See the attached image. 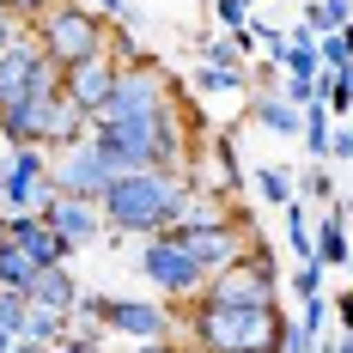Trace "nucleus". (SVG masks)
<instances>
[{
  "mask_svg": "<svg viewBox=\"0 0 353 353\" xmlns=\"http://www.w3.org/2000/svg\"><path fill=\"white\" fill-rule=\"evenodd\" d=\"M116 73H122V68H116V55H92V61H79V68L61 73V98H68V104H79L92 122H98V116L110 110Z\"/></svg>",
  "mask_w": 353,
  "mask_h": 353,
  "instance_id": "12",
  "label": "nucleus"
},
{
  "mask_svg": "<svg viewBox=\"0 0 353 353\" xmlns=\"http://www.w3.org/2000/svg\"><path fill=\"white\" fill-rule=\"evenodd\" d=\"M292 299H299V305H305V299H323V268L317 262H299V268H292Z\"/></svg>",
  "mask_w": 353,
  "mask_h": 353,
  "instance_id": "33",
  "label": "nucleus"
},
{
  "mask_svg": "<svg viewBox=\"0 0 353 353\" xmlns=\"http://www.w3.org/2000/svg\"><path fill=\"white\" fill-rule=\"evenodd\" d=\"M19 31H25V25H19V19H12V12H6V6H0V55H6V49H12V43H19Z\"/></svg>",
  "mask_w": 353,
  "mask_h": 353,
  "instance_id": "38",
  "label": "nucleus"
},
{
  "mask_svg": "<svg viewBox=\"0 0 353 353\" xmlns=\"http://www.w3.org/2000/svg\"><path fill=\"white\" fill-rule=\"evenodd\" d=\"M281 61H256V68H250V92H281Z\"/></svg>",
  "mask_w": 353,
  "mask_h": 353,
  "instance_id": "34",
  "label": "nucleus"
},
{
  "mask_svg": "<svg viewBox=\"0 0 353 353\" xmlns=\"http://www.w3.org/2000/svg\"><path fill=\"white\" fill-rule=\"evenodd\" d=\"M37 281V262L25 256V250H12V238L0 244V292H31Z\"/></svg>",
  "mask_w": 353,
  "mask_h": 353,
  "instance_id": "24",
  "label": "nucleus"
},
{
  "mask_svg": "<svg viewBox=\"0 0 353 353\" xmlns=\"http://www.w3.org/2000/svg\"><path fill=\"white\" fill-rule=\"evenodd\" d=\"M195 195H201V183L189 171H122L104 189L98 213H104V232L116 238H159L183 219Z\"/></svg>",
  "mask_w": 353,
  "mask_h": 353,
  "instance_id": "1",
  "label": "nucleus"
},
{
  "mask_svg": "<svg viewBox=\"0 0 353 353\" xmlns=\"http://www.w3.org/2000/svg\"><path fill=\"white\" fill-rule=\"evenodd\" d=\"M104 329L122 335L128 347H141V341H171V311H165L159 299H110L104 292Z\"/></svg>",
  "mask_w": 353,
  "mask_h": 353,
  "instance_id": "11",
  "label": "nucleus"
},
{
  "mask_svg": "<svg viewBox=\"0 0 353 353\" xmlns=\"http://www.w3.org/2000/svg\"><path fill=\"white\" fill-rule=\"evenodd\" d=\"M195 353H286V311L281 305H189Z\"/></svg>",
  "mask_w": 353,
  "mask_h": 353,
  "instance_id": "3",
  "label": "nucleus"
},
{
  "mask_svg": "<svg viewBox=\"0 0 353 353\" xmlns=\"http://www.w3.org/2000/svg\"><path fill=\"white\" fill-rule=\"evenodd\" d=\"M329 159L353 171V122H341V128H335V141H329Z\"/></svg>",
  "mask_w": 353,
  "mask_h": 353,
  "instance_id": "35",
  "label": "nucleus"
},
{
  "mask_svg": "<svg viewBox=\"0 0 353 353\" xmlns=\"http://www.w3.org/2000/svg\"><path fill=\"white\" fill-rule=\"evenodd\" d=\"M317 61L329 73L335 68H353V31H335V37H317Z\"/></svg>",
  "mask_w": 353,
  "mask_h": 353,
  "instance_id": "29",
  "label": "nucleus"
},
{
  "mask_svg": "<svg viewBox=\"0 0 353 353\" xmlns=\"http://www.w3.org/2000/svg\"><path fill=\"white\" fill-rule=\"evenodd\" d=\"M55 353H104V335H68Z\"/></svg>",
  "mask_w": 353,
  "mask_h": 353,
  "instance_id": "36",
  "label": "nucleus"
},
{
  "mask_svg": "<svg viewBox=\"0 0 353 353\" xmlns=\"http://www.w3.org/2000/svg\"><path fill=\"white\" fill-rule=\"evenodd\" d=\"M134 268L146 274V286H152L159 299H176V305H195V299H201V286H208V268L176 244V238H165V232H159V238H141Z\"/></svg>",
  "mask_w": 353,
  "mask_h": 353,
  "instance_id": "6",
  "label": "nucleus"
},
{
  "mask_svg": "<svg viewBox=\"0 0 353 353\" xmlns=\"http://www.w3.org/2000/svg\"><path fill=\"white\" fill-rule=\"evenodd\" d=\"M317 353H353V335H341V341H317Z\"/></svg>",
  "mask_w": 353,
  "mask_h": 353,
  "instance_id": "43",
  "label": "nucleus"
},
{
  "mask_svg": "<svg viewBox=\"0 0 353 353\" xmlns=\"http://www.w3.org/2000/svg\"><path fill=\"white\" fill-rule=\"evenodd\" d=\"M49 152L43 146H6L0 152V213H43L49 208Z\"/></svg>",
  "mask_w": 353,
  "mask_h": 353,
  "instance_id": "7",
  "label": "nucleus"
},
{
  "mask_svg": "<svg viewBox=\"0 0 353 353\" xmlns=\"http://www.w3.org/2000/svg\"><path fill=\"white\" fill-rule=\"evenodd\" d=\"M55 104H61V98H19V104H0V141L6 146H49Z\"/></svg>",
  "mask_w": 353,
  "mask_h": 353,
  "instance_id": "14",
  "label": "nucleus"
},
{
  "mask_svg": "<svg viewBox=\"0 0 353 353\" xmlns=\"http://www.w3.org/2000/svg\"><path fill=\"white\" fill-rule=\"evenodd\" d=\"M0 244H6V225H0Z\"/></svg>",
  "mask_w": 353,
  "mask_h": 353,
  "instance_id": "47",
  "label": "nucleus"
},
{
  "mask_svg": "<svg viewBox=\"0 0 353 353\" xmlns=\"http://www.w3.org/2000/svg\"><path fill=\"white\" fill-rule=\"evenodd\" d=\"M299 25H311L317 37H335V31H353V0H305Z\"/></svg>",
  "mask_w": 353,
  "mask_h": 353,
  "instance_id": "20",
  "label": "nucleus"
},
{
  "mask_svg": "<svg viewBox=\"0 0 353 353\" xmlns=\"http://www.w3.org/2000/svg\"><path fill=\"white\" fill-rule=\"evenodd\" d=\"M329 323H335V311H329V299H305L299 305V335L317 347V341H329Z\"/></svg>",
  "mask_w": 353,
  "mask_h": 353,
  "instance_id": "27",
  "label": "nucleus"
},
{
  "mask_svg": "<svg viewBox=\"0 0 353 353\" xmlns=\"http://www.w3.org/2000/svg\"><path fill=\"white\" fill-rule=\"evenodd\" d=\"M110 183H116V165H110L92 141H79V146H68V152H55V159H49V189H55V195H73V201H104Z\"/></svg>",
  "mask_w": 353,
  "mask_h": 353,
  "instance_id": "9",
  "label": "nucleus"
},
{
  "mask_svg": "<svg viewBox=\"0 0 353 353\" xmlns=\"http://www.w3.org/2000/svg\"><path fill=\"white\" fill-rule=\"evenodd\" d=\"M281 232H286V244H292V256H299V262H317V213L305 208L299 195L281 208Z\"/></svg>",
  "mask_w": 353,
  "mask_h": 353,
  "instance_id": "19",
  "label": "nucleus"
},
{
  "mask_svg": "<svg viewBox=\"0 0 353 353\" xmlns=\"http://www.w3.org/2000/svg\"><path fill=\"white\" fill-rule=\"evenodd\" d=\"M195 55H201L208 68H244V55H238L232 37H195Z\"/></svg>",
  "mask_w": 353,
  "mask_h": 353,
  "instance_id": "28",
  "label": "nucleus"
},
{
  "mask_svg": "<svg viewBox=\"0 0 353 353\" xmlns=\"http://www.w3.org/2000/svg\"><path fill=\"white\" fill-rule=\"evenodd\" d=\"M256 195H262L268 208H286V201L299 195V183H292L286 165H262V171H256Z\"/></svg>",
  "mask_w": 353,
  "mask_h": 353,
  "instance_id": "25",
  "label": "nucleus"
},
{
  "mask_svg": "<svg viewBox=\"0 0 353 353\" xmlns=\"http://www.w3.org/2000/svg\"><path fill=\"white\" fill-rule=\"evenodd\" d=\"M25 317H31V299H25V292H0V329H6L12 341L25 335Z\"/></svg>",
  "mask_w": 353,
  "mask_h": 353,
  "instance_id": "30",
  "label": "nucleus"
},
{
  "mask_svg": "<svg viewBox=\"0 0 353 353\" xmlns=\"http://www.w3.org/2000/svg\"><path fill=\"white\" fill-rule=\"evenodd\" d=\"M43 219H49V232L61 238L68 250H85L104 238V213H98V201H73V195H49V208H43Z\"/></svg>",
  "mask_w": 353,
  "mask_h": 353,
  "instance_id": "13",
  "label": "nucleus"
},
{
  "mask_svg": "<svg viewBox=\"0 0 353 353\" xmlns=\"http://www.w3.org/2000/svg\"><path fill=\"white\" fill-rule=\"evenodd\" d=\"M353 256V225L341 219V201L317 213V268H347Z\"/></svg>",
  "mask_w": 353,
  "mask_h": 353,
  "instance_id": "18",
  "label": "nucleus"
},
{
  "mask_svg": "<svg viewBox=\"0 0 353 353\" xmlns=\"http://www.w3.org/2000/svg\"><path fill=\"white\" fill-rule=\"evenodd\" d=\"M0 225H6L12 250H25L37 268H68V256H73V250L61 244L55 232H49V219H43V213H12V219H0Z\"/></svg>",
  "mask_w": 353,
  "mask_h": 353,
  "instance_id": "15",
  "label": "nucleus"
},
{
  "mask_svg": "<svg viewBox=\"0 0 353 353\" xmlns=\"http://www.w3.org/2000/svg\"><path fill=\"white\" fill-rule=\"evenodd\" d=\"M6 347H12V335H6V329H0V353H6Z\"/></svg>",
  "mask_w": 353,
  "mask_h": 353,
  "instance_id": "46",
  "label": "nucleus"
},
{
  "mask_svg": "<svg viewBox=\"0 0 353 353\" xmlns=\"http://www.w3.org/2000/svg\"><path fill=\"white\" fill-rule=\"evenodd\" d=\"M0 6H6V12H12V19H19V25H31L37 12H43V6H49V0H0Z\"/></svg>",
  "mask_w": 353,
  "mask_h": 353,
  "instance_id": "37",
  "label": "nucleus"
},
{
  "mask_svg": "<svg viewBox=\"0 0 353 353\" xmlns=\"http://www.w3.org/2000/svg\"><path fill=\"white\" fill-rule=\"evenodd\" d=\"M68 335H73V323L61 317V311H37V305H31V317H25V335H19V341H31V347H49V353H55Z\"/></svg>",
  "mask_w": 353,
  "mask_h": 353,
  "instance_id": "21",
  "label": "nucleus"
},
{
  "mask_svg": "<svg viewBox=\"0 0 353 353\" xmlns=\"http://www.w3.org/2000/svg\"><path fill=\"white\" fill-rule=\"evenodd\" d=\"M244 116H250V122H262L268 134H281V141H299V134H305V110H292L281 92H250Z\"/></svg>",
  "mask_w": 353,
  "mask_h": 353,
  "instance_id": "16",
  "label": "nucleus"
},
{
  "mask_svg": "<svg viewBox=\"0 0 353 353\" xmlns=\"http://www.w3.org/2000/svg\"><path fill=\"white\" fill-rule=\"evenodd\" d=\"M79 292L85 286L73 281V268H37V281H31V299L37 311H61V317H73V305H79Z\"/></svg>",
  "mask_w": 353,
  "mask_h": 353,
  "instance_id": "17",
  "label": "nucleus"
},
{
  "mask_svg": "<svg viewBox=\"0 0 353 353\" xmlns=\"http://www.w3.org/2000/svg\"><path fill=\"white\" fill-rule=\"evenodd\" d=\"M329 311L341 317V335H353V286H347V292H341V299H335V305H329Z\"/></svg>",
  "mask_w": 353,
  "mask_h": 353,
  "instance_id": "39",
  "label": "nucleus"
},
{
  "mask_svg": "<svg viewBox=\"0 0 353 353\" xmlns=\"http://www.w3.org/2000/svg\"><path fill=\"white\" fill-rule=\"evenodd\" d=\"M92 146L116 165V176L122 171H176L183 152H189V110L176 98L159 116H98Z\"/></svg>",
  "mask_w": 353,
  "mask_h": 353,
  "instance_id": "2",
  "label": "nucleus"
},
{
  "mask_svg": "<svg viewBox=\"0 0 353 353\" xmlns=\"http://www.w3.org/2000/svg\"><path fill=\"white\" fill-rule=\"evenodd\" d=\"M292 183H299V201H323V208L341 201V189H335V171H329V165H311L305 176H292Z\"/></svg>",
  "mask_w": 353,
  "mask_h": 353,
  "instance_id": "26",
  "label": "nucleus"
},
{
  "mask_svg": "<svg viewBox=\"0 0 353 353\" xmlns=\"http://www.w3.org/2000/svg\"><path fill=\"white\" fill-rule=\"evenodd\" d=\"M335 128H341V122H335L323 104L305 110V134H299V141H305V152H311V165H329V141H335Z\"/></svg>",
  "mask_w": 353,
  "mask_h": 353,
  "instance_id": "23",
  "label": "nucleus"
},
{
  "mask_svg": "<svg viewBox=\"0 0 353 353\" xmlns=\"http://www.w3.org/2000/svg\"><path fill=\"white\" fill-rule=\"evenodd\" d=\"M25 31L37 37V49H43L61 73L79 68V61H92V55H110V37H116L104 12H98V6H79V0H49Z\"/></svg>",
  "mask_w": 353,
  "mask_h": 353,
  "instance_id": "4",
  "label": "nucleus"
},
{
  "mask_svg": "<svg viewBox=\"0 0 353 353\" xmlns=\"http://www.w3.org/2000/svg\"><path fill=\"white\" fill-rule=\"evenodd\" d=\"M6 353H49V347H31V341H12Z\"/></svg>",
  "mask_w": 353,
  "mask_h": 353,
  "instance_id": "44",
  "label": "nucleus"
},
{
  "mask_svg": "<svg viewBox=\"0 0 353 353\" xmlns=\"http://www.w3.org/2000/svg\"><path fill=\"white\" fill-rule=\"evenodd\" d=\"M213 165H219V176H225L232 189L244 183V165H238V141H232V134H219V141H213Z\"/></svg>",
  "mask_w": 353,
  "mask_h": 353,
  "instance_id": "32",
  "label": "nucleus"
},
{
  "mask_svg": "<svg viewBox=\"0 0 353 353\" xmlns=\"http://www.w3.org/2000/svg\"><path fill=\"white\" fill-rule=\"evenodd\" d=\"M128 353H195V347H183V341H141V347H128Z\"/></svg>",
  "mask_w": 353,
  "mask_h": 353,
  "instance_id": "40",
  "label": "nucleus"
},
{
  "mask_svg": "<svg viewBox=\"0 0 353 353\" xmlns=\"http://www.w3.org/2000/svg\"><path fill=\"white\" fill-rule=\"evenodd\" d=\"M286 353H317L305 335H299V323H286Z\"/></svg>",
  "mask_w": 353,
  "mask_h": 353,
  "instance_id": "41",
  "label": "nucleus"
},
{
  "mask_svg": "<svg viewBox=\"0 0 353 353\" xmlns=\"http://www.w3.org/2000/svg\"><path fill=\"white\" fill-rule=\"evenodd\" d=\"M347 274H353V256H347Z\"/></svg>",
  "mask_w": 353,
  "mask_h": 353,
  "instance_id": "48",
  "label": "nucleus"
},
{
  "mask_svg": "<svg viewBox=\"0 0 353 353\" xmlns=\"http://www.w3.org/2000/svg\"><path fill=\"white\" fill-rule=\"evenodd\" d=\"M98 12L104 19H128V0H98Z\"/></svg>",
  "mask_w": 353,
  "mask_h": 353,
  "instance_id": "42",
  "label": "nucleus"
},
{
  "mask_svg": "<svg viewBox=\"0 0 353 353\" xmlns=\"http://www.w3.org/2000/svg\"><path fill=\"white\" fill-rule=\"evenodd\" d=\"M341 219H347V225H353V189H347V201H341Z\"/></svg>",
  "mask_w": 353,
  "mask_h": 353,
  "instance_id": "45",
  "label": "nucleus"
},
{
  "mask_svg": "<svg viewBox=\"0 0 353 353\" xmlns=\"http://www.w3.org/2000/svg\"><path fill=\"white\" fill-rule=\"evenodd\" d=\"M165 238H176V244H183L201 268H208V281H213V274H225V268L250 250V225H238L232 213H219L213 201H201V195H195V201L183 208V219H176Z\"/></svg>",
  "mask_w": 353,
  "mask_h": 353,
  "instance_id": "5",
  "label": "nucleus"
},
{
  "mask_svg": "<svg viewBox=\"0 0 353 353\" xmlns=\"http://www.w3.org/2000/svg\"><path fill=\"white\" fill-rule=\"evenodd\" d=\"M165 104H176V85L152 61H134V68L116 73V92H110L104 116H159Z\"/></svg>",
  "mask_w": 353,
  "mask_h": 353,
  "instance_id": "10",
  "label": "nucleus"
},
{
  "mask_svg": "<svg viewBox=\"0 0 353 353\" xmlns=\"http://www.w3.org/2000/svg\"><path fill=\"white\" fill-rule=\"evenodd\" d=\"M19 98H61V68L37 49L31 31H19V43L0 55V104H19Z\"/></svg>",
  "mask_w": 353,
  "mask_h": 353,
  "instance_id": "8",
  "label": "nucleus"
},
{
  "mask_svg": "<svg viewBox=\"0 0 353 353\" xmlns=\"http://www.w3.org/2000/svg\"><path fill=\"white\" fill-rule=\"evenodd\" d=\"M250 37H256V49H262L268 61H281V55H286V25H268V19H250Z\"/></svg>",
  "mask_w": 353,
  "mask_h": 353,
  "instance_id": "31",
  "label": "nucleus"
},
{
  "mask_svg": "<svg viewBox=\"0 0 353 353\" xmlns=\"http://www.w3.org/2000/svg\"><path fill=\"white\" fill-rule=\"evenodd\" d=\"M195 92H208V98H244L250 92V68H195Z\"/></svg>",
  "mask_w": 353,
  "mask_h": 353,
  "instance_id": "22",
  "label": "nucleus"
}]
</instances>
